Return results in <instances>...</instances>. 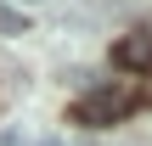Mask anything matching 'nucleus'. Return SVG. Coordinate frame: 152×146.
<instances>
[{"mask_svg": "<svg viewBox=\"0 0 152 146\" xmlns=\"http://www.w3.org/2000/svg\"><path fill=\"white\" fill-rule=\"evenodd\" d=\"M124 107H130V96H124L118 84H107V90H90V96L73 107V118H79V124H113V118H124Z\"/></svg>", "mask_w": 152, "mask_h": 146, "instance_id": "f257e3e1", "label": "nucleus"}, {"mask_svg": "<svg viewBox=\"0 0 152 146\" xmlns=\"http://www.w3.org/2000/svg\"><path fill=\"white\" fill-rule=\"evenodd\" d=\"M113 62H118V68H130V73L152 68V34H124V39L113 45Z\"/></svg>", "mask_w": 152, "mask_h": 146, "instance_id": "f03ea898", "label": "nucleus"}, {"mask_svg": "<svg viewBox=\"0 0 152 146\" xmlns=\"http://www.w3.org/2000/svg\"><path fill=\"white\" fill-rule=\"evenodd\" d=\"M11 34H28V23H23V11H6L0 6V39H11Z\"/></svg>", "mask_w": 152, "mask_h": 146, "instance_id": "7ed1b4c3", "label": "nucleus"}]
</instances>
